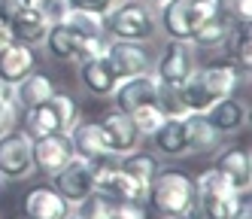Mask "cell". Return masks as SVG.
Returning a JSON list of instances; mask_svg holds the SVG:
<instances>
[{
  "label": "cell",
  "mask_w": 252,
  "mask_h": 219,
  "mask_svg": "<svg viewBox=\"0 0 252 219\" xmlns=\"http://www.w3.org/2000/svg\"><path fill=\"white\" fill-rule=\"evenodd\" d=\"M240 79L243 76L228 61H213L207 67L197 64V70L179 85V95H183V104H186L189 113H207L216 101L234 95Z\"/></svg>",
  "instance_id": "1"
},
{
  "label": "cell",
  "mask_w": 252,
  "mask_h": 219,
  "mask_svg": "<svg viewBox=\"0 0 252 219\" xmlns=\"http://www.w3.org/2000/svg\"><path fill=\"white\" fill-rule=\"evenodd\" d=\"M158 12V31L167 40H191L194 31L216 12H222V0H167L155 6Z\"/></svg>",
  "instance_id": "2"
},
{
  "label": "cell",
  "mask_w": 252,
  "mask_h": 219,
  "mask_svg": "<svg viewBox=\"0 0 252 219\" xmlns=\"http://www.w3.org/2000/svg\"><path fill=\"white\" fill-rule=\"evenodd\" d=\"M103 31L110 40H140L152 43L158 34V15L155 6L143 0H119V3L103 15Z\"/></svg>",
  "instance_id": "3"
},
{
  "label": "cell",
  "mask_w": 252,
  "mask_h": 219,
  "mask_svg": "<svg viewBox=\"0 0 252 219\" xmlns=\"http://www.w3.org/2000/svg\"><path fill=\"white\" fill-rule=\"evenodd\" d=\"M194 201V180L176 168H164L155 174L146 189V204L155 216H183Z\"/></svg>",
  "instance_id": "4"
},
{
  "label": "cell",
  "mask_w": 252,
  "mask_h": 219,
  "mask_svg": "<svg viewBox=\"0 0 252 219\" xmlns=\"http://www.w3.org/2000/svg\"><path fill=\"white\" fill-rule=\"evenodd\" d=\"M25 119V131L31 137H43V134H70V128L79 122V107L67 91H52V95L22 113Z\"/></svg>",
  "instance_id": "5"
},
{
  "label": "cell",
  "mask_w": 252,
  "mask_h": 219,
  "mask_svg": "<svg viewBox=\"0 0 252 219\" xmlns=\"http://www.w3.org/2000/svg\"><path fill=\"white\" fill-rule=\"evenodd\" d=\"M194 70H197V49L189 40H167V46L161 49V55H155L152 76L161 85L179 88Z\"/></svg>",
  "instance_id": "6"
},
{
  "label": "cell",
  "mask_w": 252,
  "mask_h": 219,
  "mask_svg": "<svg viewBox=\"0 0 252 219\" xmlns=\"http://www.w3.org/2000/svg\"><path fill=\"white\" fill-rule=\"evenodd\" d=\"M94 192L103 195L110 204H146V189L134 177H128L116 158L97 161V177H94Z\"/></svg>",
  "instance_id": "7"
},
{
  "label": "cell",
  "mask_w": 252,
  "mask_h": 219,
  "mask_svg": "<svg viewBox=\"0 0 252 219\" xmlns=\"http://www.w3.org/2000/svg\"><path fill=\"white\" fill-rule=\"evenodd\" d=\"M106 61L113 64L119 79H131L140 73H152L155 64V52L152 43H140V40H106Z\"/></svg>",
  "instance_id": "8"
},
{
  "label": "cell",
  "mask_w": 252,
  "mask_h": 219,
  "mask_svg": "<svg viewBox=\"0 0 252 219\" xmlns=\"http://www.w3.org/2000/svg\"><path fill=\"white\" fill-rule=\"evenodd\" d=\"M31 174H33L31 134L19 131V128L0 134V177H3V182H22Z\"/></svg>",
  "instance_id": "9"
},
{
  "label": "cell",
  "mask_w": 252,
  "mask_h": 219,
  "mask_svg": "<svg viewBox=\"0 0 252 219\" xmlns=\"http://www.w3.org/2000/svg\"><path fill=\"white\" fill-rule=\"evenodd\" d=\"M97 128L106 140V149H110L113 158H122L134 152L137 146H143V134L137 131V125L131 119V113H125V110H106V113L97 119Z\"/></svg>",
  "instance_id": "10"
},
{
  "label": "cell",
  "mask_w": 252,
  "mask_h": 219,
  "mask_svg": "<svg viewBox=\"0 0 252 219\" xmlns=\"http://www.w3.org/2000/svg\"><path fill=\"white\" fill-rule=\"evenodd\" d=\"M94 177H97V164L82 158V155H73L55 177H52V186L76 207L94 192Z\"/></svg>",
  "instance_id": "11"
},
{
  "label": "cell",
  "mask_w": 252,
  "mask_h": 219,
  "mask_svg": "<svg viewBox=\"0 0 252 219\" xmlns=\"http://www.w3.org/2000/svg\"><path fill=\"white\" fill-rule=\"evenodd\" d=\"M31 158H33V174H43V177L52 180L70 158H73V143H70V134L31 137Z\"/></svg>",
  "instance_id": "12"
},
{
  "label": "cell",
  "mask_w": 252,
  "mask_h": 219,
  "mask_svg": "<svg viewBox=\"0 0 252 219\" xmlns=\"http://www.w3.org/2000/svg\"><path fill=\"white\" fill-rule=\"evenodd\" d=\"M22 207H25V216L28 219H67L70 213H73V204H70V201L55 186H49V182L33 186L25 195Z\"/></svg>",
  "instance_id": "13"
},
{
  "label": "cell",
  "mask_w": 252,
  "mask_h": 219,
  "mask_svg": "<svg viewBox=\"0 0 252 219\" xmlns=\"http://www.w3.org/2000/svg\"><path fill=\"white\" fill-rule=\"evenodd\" d=\"M76 70H79V85L92 98H110L113 88L119 85V76L113 64L106 61V55H92V58L76 61Z\"/></svg>",
  "instance_id": "14"
},
{
  "label": "cell",
  "mask_w": 252,
  "mask_h": 219,
  "mask_svg": "<svg viewBox=\"0 0 252 219\" xmlns=\"http://www.w3.org/2000/svg\"><path fill=\"white\" fill-rule=\"evenodd\" d=\"M207 122L219 131V137H234V134H240L246 122H249V104L243 98H222V101H216L210 110H207Z\"/></svg>",
  "instance_id": "15"
},
{
  "label": "cell",
  "mask_w": 252,
  "mask_h": 219,
  "mask_svg": "<svg viewBox=\"0 0 252 219\" xmlns=\"http://www.w3.org/2000/svg\"><path fill=\"white\" fill-rule=\"evenodd\" d=\"M213 168L231 182L234 192L249 195V186H252V161H249V152L243 149V146H225L222 152H216Z\"/></svg>",
  "instance_id": "16"
},
{
  "label": "cell",
  "mask_w": 252,
  "mask_h": 219,
  "mask_svg": "<svg viewBox=\"0 0 252 219\" xmlns=\"http://www.w3.org/2000/svg\"><path fill=\"white\" fill-rule=\"evenodd\" d=\"M155 91H158V79L152 73H140V76H131V79H119V85L113 88V107L116 110H125V113H134L137 107L155 101Z\"/></svg>",
  "instance_id": "17"
},
{
  "label": "cell",
  "mask_w": 252,
  "mask_h": 219,
  "mask_svg": "<svg viewBox=\"0 0 252 219\" xmlns=\"http://www.w3.org/2000/svg\"><path fill=\"white\" fill-rule=\"evenodd\" d=\"M152 140V152L158 158H186V128H183V116H167L155 131L146 137Z\"/></svg>",
  "instance_id": "18"
},
{
  "label": "cell",
  "mask_w": 252,
  "mask_h": 219,
  "mask_svg": "<svg viewBox=\"0 0 252 219\" xmlns=\"http://www.w3.org/2000/svg\"><path fill=\"white\" fill-rule=\"evenodd\" d=\"M33 70H37V52H33V46L9 40L3 49H0V76H3L6 82L15 85Z\"/></svg>",
  "instance_id": "19"
},
{
  "label": "cell",
  "mask_w": 252,
  "mask_h": 219,
  "mask_svg": "<svg viewBox=\"0 0 252 219\" xmlns=\"http://www.w3.org/2000/svg\"><path fill=\"white\" fill-rule=\"evenodd\" d=\"M46 31H49V22L31 6V0H25V3L19 6V12L9 18V34H12V40H15V43H25V46H43Z\"/></svg>",
  "instance_id": "20"
},
{
  "label": "cell",
  "mask_w": 252,
  "mask_h": 219,
  "mask_svg": "<svg viewBox=\"0 0 252 219\" xmlns=\"http://www.w3.org/2000/svg\"><path fill=\"white\" fill-rule=\"evenodd\" d=\"M183 128H186V149L189 155H210L219 149V131L207 122L204 113H186L183 116Z\"/></svg>",
  "instance_id": "21"
},
{
  "label": "cell",
  "mask_w": 252,
  "mask_h": 219,
  "mask_svg": "<svg viewBox=\"0 0 252 219\" xmlns=\"http://www.w3.org/2000/svg\"><path fill=\"white\" fill-rule=\"evenodd\" d=\"M70 143H73V155H82L94 164L103 158H113L110 149H106V140L100 134L97 122H76L70 128Z\"/></svg>",
  "instance_id": "22"
},
{
  "label": "cell",
  "mask_w": 252,
  "mask_h": 219,
  "mask_svg": "<svg viewBox=\"0 0 252 219\" xmlns=\"http://www.w3.org/2000/svg\"><path fill=\"white\" fill-rule=\"evenodd\" d=\"M231 28H234V22L225 15V12H216L210 22H204L201 28L194 31V36H191V46L194 49H204V52H225V43H228V36H231Z\"/></svg>",
  "instance_id": "23"
},
{
  "label": "cell",
  "mask_w": 252,
  "mask_h": 219,
  "mask_svg": "<svg viewBox=\"0 0 252 219\" xmlns=\"http://www.w3.org/2000/svg\"><path fill=\"white\" fill-rule=\"evenodd\" d=\"M116 164L128 174V177H134L143 189H149V182L155 180V174L161 171V158L155 155V152H149V149H137L134 152H128V155H122V158H116Z\"/></svg>",
  "instance_id": "24"
},
{
  "label": "cell",
  "mask_w": 252,
  "mask_h": 219,
  "mask_svg": "<svg viewBox=\"0 0 252 219\" xmlns=\"http://www.w3.org/2000/svg\"><path fill=\"white\" fill-rule=\"evenodd\" d=\"M43 49H46V55H49L52 61L67 64V61H76L79 40H76V34L70 31L64 22H58V25H49L46 40H43Z\"/></svg>",
  "instance_id": "25"
},
{
  "label": "cell",
  "mask_w": 252,
  "mask_h": 219,
  "mask_svg": "<svg viewBox=\"0 0 252 219\" xmlns=\"http://www.w3.org/2000/svg\"><path fill=\"white\" fill-rule=\"evenodd\" d=\"M52 91H55V82H52L46 73L33 70V73H28L22 82H15V107L25 113V110L43 104V101L52 95Z\"/></svg>",
  "instance_id": "26"
},
{
  "label": "cell",
  "mask_w": 252,
  "mask_h": 219,
  "mask_svg": "<svg viewBox=\"0 0 252 219\" xmlns=\"http://www.w3.org/2000/svg\"><path fill=\"white\" fill-rule=\"evenodd\" d=\"M64 25L76 34V40H100V36H106L103 31V15H94V12H85V9H70Z\"/></svg>",
  "instance_id": "27"
},
{
  "label": "cell",
  "mask_w": 252,
  "mask_h": 219,
  "mask_svg": "<svg viewBox=\"0 0 252 219\" xmlns=\"http://www.w3.org/2000/svg\"><path fill=\"white\" fill-rule=\"evenodd\" d=\"M131 119H134V125H137V131L143 134V140H146L155 128L164 122L167 116H164V110H161L155 101H149V104H143V107H137L134 113H131Z\"/></svg>",
  "instance_id": "28"
},
{
  "label": "cell",
  "mask_w": 252,
  "mask_h": 219,
  "mask_svg": "<svg viewBox=\"0 0 252 219\" xmlns=\"http://www.w3.org/2000/svg\"><path fill=\"white\" fill-rule=\"evenodd\" d=\"M155 104L164 110V116H186V113H189L186 104H183V95H179V88H173V85H161V82H158Z\"/></svg>",
  "instance_id": "29"
},
{
  "label": "cell",
  "mask_w": 252,
  "mask_h": 219,
  "mask_svg": "<svg viewBox=\"0 0 252 219\" xmlns=\"http://www.w3.org/2000/svg\"><path fill=\"white\" fill-rule=\"evenodd\" d=\"M31 6L37 9L49 25H58V22H64L67 18V12L73 9V3L70 0H31Z\"/></svg>",
  "instance_id": "30"
},
{
  "label": "cell",
  "mask_w": 252,
  "mask_h": 219,
  "mask_svg": "<svg viewBox=\"0 0 252 219\" xmlns=\"http://www.w3.org/2000/svg\"><path fill=\"white\" fill-rule=\"evenodd\" d=\"M106 210H110V201H106L103 195H97V192H92L82 204H76L73 207V213H79L82 219H100Z\"/></svg>",
  "instance_id": "31"
},
{
  "label": "cell",
  "mask_w": 252,
  "mask_h": 219,
  "mask_svg": "<svg viewBox=\"0 0 252 219\" xmlns=\"http://www.w3.org/2000/svg\"><path fill=\"white\" fill-rule=\"evenodd\" d=\"M222 9L234 25H246L252 22V0H222Z\"/></svg>",
  "instance_id": "32"
},
{
  "label": "cell",
  "mask_w": 252,
  "mask_h": 219,
  "mask_svg": "<svg viewBox=\"0 0 252 219\" xmlns=\"http://www.w3.org/2000/svg\"><path fill=\"white\" fill-rule=\"evenodd\" d=\"M100 219H146V210L143 204H110Z\"/></svg>",
  "instance_id": "33"
},
{
  "label": "cell",
  "mask_w": 252,
  "mask_h": 219,
  "mask_svg": "<svg viewBox=\"0 0 252 219\" xmlns=\"http://www.w3.org/2000/svg\"><path fill=\"white\" fill-rule=\"evenodd\" d=\"M19 119H22V110L15 104H0V134L19 128Z\"/></svg>",
  "instance_id": "34"
},
{
  "label": "cell",
  "mask_w": 252,
  "mask_h": 219,
  "mask_svg": "<svg viewBox=\"0 0 252 219\" xmlns=\"http://www.w3.org/2000/svg\"><path fill=\"white\" fill-rule=\"evenodd\" d=\"M73 9H85V12H94V15H106L119 0H70Z\"/></svg>",
  "instance_id": "35"
},
{
  "label": "cell",
  "mask_w": 252,
  "mask_h": 219,
  "mask_svg": "<svg viewBox=\"0 0 252 219\" xmlns=\"http://www.w3.org/2000/svg\"><path fill=\"white\" fill-rule=\"evenodd\" d=\"M228 219H252V204H249V198H246V195L240 198V204L234 207V213H231Z\"/></svg>",
  "instance_id": "36"
},
{
  "label": "cell",
  "mask_w": 252,
  "mask_h": 219,
  "mask_svg": "<svg viewBox=\"0 0 252 219\" xmlns=\"http://www.w3.org/2000/svg\"><path fill=\"white\" fill-rule=\"evenodd\" d=\"M0 104H15V85L0 76Z\"/></svg>",
  "instance_id": "37"
},
{
  "label": "cell",
  "mask_w": 252,
  "mask_h": 219,
  "mask_svg": "<svg viewBox=\"0 0 252 219\" xmlns=\"http://www.w3.org/2000/svg\"><path fill=\"white\" fill-rule=\"evenodd\" d=\"M12 40V34H9V28H3V25H0V49H3L6 43Z\"/></svg>",
  "instance_id": "38"
},
{
  "label": "cell",
  "mask_w": 252,
  "mask_h": 219,
  "mask_svg": "<svg viewBox=\"0 0 252 219\" xmlns=\"http://www.w3.org/2000/svg\"><path fill=\"white\" fill-rule=\"evenodd\" d=\"M143 3H149V6H161V3H167V0H143Z\"/></svg>",
  "instance_id": "39"
},
{
  "label": "cell",
  "mask_w": 252,
  "mask_h": 219,
  "mask_svg": "<svg viewBox=\"0 0 252 219\" xmlns=\"http://www.w3.org/2000/svg\"><path fill=\"white\" fill-rule=\"evenodd\" d=\"M161 219H189V216L183 213V216H161Z\"/></svg>",
  "instance_id": "40"
},
{
  "label": "cell",
  "mask_w": 252,
  "mask_h": 219,
  "mask_svg": "<svg viewBox=\"0 0 252 219\" xmlns=\"http://www.w3.org/2000/svg\"><path fill=\"white\" fill-rule=\"evenodd\" d=\"M67 219H82V216H79V213H70V216H67Z\"/></svg>",
  "instance_id": "41"
},
{
  "label": "cell",
  "mask_w": 252,
  "mask_h": 219,
  "mask_svg": "<svg viewBox=\"0 0 252 219\" xmlns=\"http://www.w3.org/2000/svg\"><path fill=\"white\" fill-rule=\"evenodd\" d=\"M0 186H3V177H0Z\"/></svg>",
  "instance_id": "42"
},
{
  "label": "cell",
  "mask_w": 252,
  "mask_h": 219,
  "mask_svg": "<svg viewBox=\"0 0 252 219\" xmlns=\"http://www.w3.org/2000/svg\"><path fill=\"white\" fill-rule=\"evenodd\" d=\"M22 219H28V216H22Z\"/></svg>",
  "instance_id": "43"
}]
</instances>
